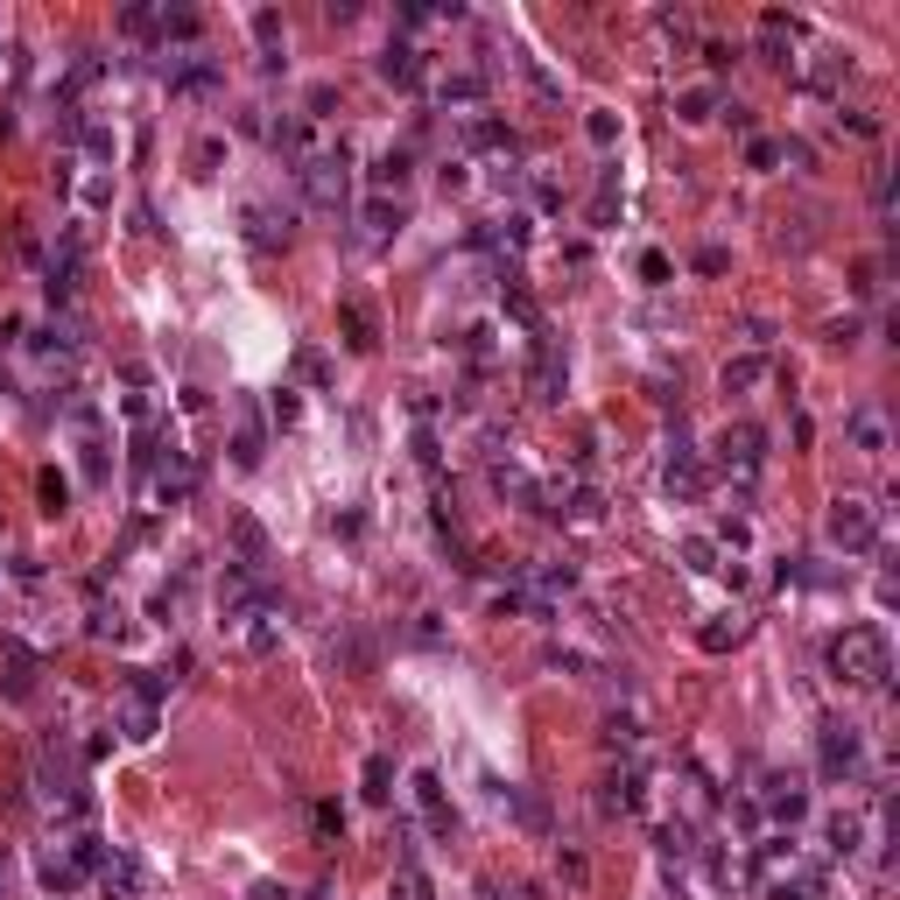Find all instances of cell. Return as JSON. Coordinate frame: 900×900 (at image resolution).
I'll use <instances>...</instances> for the list:
<instances>
[{
  "label": "cell",
  "mask_w": 900,
  "mask_h": 900,
  "mask_svg": "<svg viewBox=\"0 0 900 900\" xmlns=\"http://www.w3.org/2000/svg\"><path fill=\"white\" fill-rule=\"evenodd\" d=\"M851 444L858 451H866V457H887V415H879V409H851Z\"/></svg>",
  "instance_id": "cell-14"
},
{
  "label": "cell",
  "mask_w": 900,
  "mask_h": 900,
  "mask_svg": "<svg viewBox=\"0 0 900 900\" xmlns=\"http://www.w3.org/2000/svg\"><path fill=\"white\" fill-rule=\"evenodd\" d=\"M640 802H647V781H640V767H620V774L605 781V809H612V816H634Z\"/></svg>",
  "instance_id": "cell-13"
},
{
  "label": "cell",
  "mask_w": 900,
  "mask_h": 900,
  "mask_svg": "<svg viewBox=\"0 0 900 900\" xmlns=\"http://www.w3.org/2000/svg\"><path fill=\"white\" fill-rule=\"evenodd\" d=\"M697 493H703L697 451H682V444H676V457H668V500H697Z\"/></svg>",
  "instance_id": "cell-16"
},
{
  "label": "cell",
  "mask_w": 900,
  "mask_h": 900,
  "mask_svg": "<svg viewBox=\"0 0 900 900\" xmlns=\"http://www.w3.org/2000/svg\"><path fill=\"white\" fill-rule=\"evenodd\" d=\"M858 845H866V823H858V816H830V851L837 858H858Z\"/></svg>",
  "instance_id": "cell-30"
},
{
  "label": "cell",
  "mask_w": 900,
  "mask_h": 900,
  "mask_svg": "<svg viewBox=\"0 0 900 900\" xmlns=\"http://www.w3.org/2000/svg\"><path fill=\"white\" fill-rule=\"evenodd\" d=\"M415 802H423V823H430V837H444V845H451V830H457V816L444 809V781H436L430 767H423V774H415Z\"/></svg>",
  "instance_id": "cell-11"
},
{
  "label": "cell",
  "mask_w": 900,
  "mask_h": 900,
  "mask_svg": "<svg viewBox=\"0 0 900 900\" xmlns=\"http://www.w3.org/2000/svg\"><path fill=\"white\" fill-rule=\"evenodd\" d=\"M718 542H724V549H745V542H753V521H745V513H724V521H718Z\"/></svg>",
  "instance_id": "cell-42"
},
{
  "label": "cell",
  "mask_w": 900,
  "mask_h": 900,
  "mask_svg": "<svg viewBox=\"0 0 900 900\" xmlns=\"http://www.w3.org/2000/svg\"><path fill=\"white\" fill-rule=\"evenodd\" d=\"M296 415H303V401L282 388V394H275V423H282V430H296Z\"/></svg>",
  "instance_id": "cell-50"
},
{
  "label": "cell",
  "mask_w": 900,
  "mask_h": 900,
  "mask_svg": "<svg viewBox=\"0 0 900 900\" xmlns=\"http://www.w3.org/2000/svg\"><path fill=\"white\" fill-rule=\"evenodd\" d=\"M373 71H380L388 85H415V78H423V50H415L409 35H394V43L373 56Z\"/></svg>",
  "instance_id": "cell-9"
},
{
  "label": "cell",
  "mask_w": 900,
  "mask_h": 900,
  "mask_svg": "<svg viewBox=\"0 0 900 900\" xmlns=\"http://www.w3.org/2000/svg\"><path fill=\"white\" fill-rule=\"evenodd\" d=\"M584 134H591V148H612L620 141V113H584Z\"/></svg>",
  "instance_id": "cell-41"
},
{
  "label": "cell",
  "mask_w": 900,
  "mask_h": 900,
  "mask_svg": "<svg viewBox=\"0 0 900 900\" xmlns=\"http://www.w3.org/2000/svg\"><path fill=\"white\" fill-rule=\"evenodd\" d=\"M156 29H162V43H190L198 35V8H162Z\"/></svg>",
  "instance_id": "cell-31"
},
{
  "label": "cell",
  "mask_w": 900,
  "mask_h": 900,
  "mask_svg": "<svg viewBox=\"0 0 900 900\" xmlns=\"http://www.w3.org/2000/svg\"><path fill=\"white\" fill-rule=\"evenodd\" d=\"M823 879L816 872H795V879H774V900H816Z\"/></svg>",
  "instance_id": "cell-40"
},
{
  "label": "cell",
  "mask_w": 900,
  "mask_h": 900,
  "mask_svg": "<svg viewBox=\"0 0 900 900\" xmlns=\"http://www.w3.org/2000/svg\"><path fill=\"white\" fill-rule=\"evenodd\" d=\"M507 802H513V816H521L528 830H549V802L534 795V788H507Z\"/></svg>",
  "instance_id": "cell-32"
},
{
  "label": "cell",
  "mask_w": 900,
  "mask_h": 900,
  "mask_svg": "<svg viewBox=\"0 0 900 900\" xmlns=\"http://www.w3.org/2000/svg\"><path fill=\"white\" fill-rule=\"evenodd\" d=\"M240 634H246V647H254V655H275V647H282V612H275V599H267L261 612H246Z\"/></svg>",
  "instance_id": "cell-12"
},
{
  "label": "cell",
  "mask_w": 900,
  "mask_h": 900,
  "mask_svg": "<svg viewBox=\"0 0 900 900\" xmlns=\"http://www.w3.org/2000/svg\"><path fill=\"white\" fill-rule=\"evenodd\" d=\"M120 732H127L134 745H148V739H156V703H148V697H134L127 711H120Z\"/></svg>",
  "instance_id": "cell-28"
},
{
  "label": "cell",
  "mask_w": 900,
  "mask_h": 900,
  "mask_svg": "<svg viewBox=\"0 0 900 900\" xmlns=\"http://www.w3.org/2000/svg\"><path fill=\"white\" fill-rule=\"evenodd\" d=\"M367 233H373V240L401 233V198H380V190H373V198H367Z\"/></svg>",
  "instance_id": "cell-27"
},
{
  "label": "cell",
  "mask_w": 900,
  "mask_h": 900,
  "mask_svg": "<svg viewBox=\"0 0 900 900\" xmlns=\"http://www.w3.org/2000/svg\"><path fill=\"white\" fill-rule=\"evenodd\" d=\"M120 29H127V35H148V29H156V8H127Z\"/></svg>",
  "instance_id": "cell-51"
},
{
  "label": "cell",
  "mask_w": 900,
  "mask_h": 900,
  "mask_svg": "<svg viewBox=\"0 0 900 900\" xmlns=\"http://www.w3.org/2000/svg\"><path fill=\"white\" fill-rule=\"evenodd\" d=\"M718 465L739 478V486H753L760 465H767V436H760V423H732L718 436Z\"/></svg>",
  "instance_id": "cell-4"
},
{
  "label": "cell",
  "mask_w": 900,
  "mask_h": 900,
  "mask_svg": "<svg viewBox=\"0 0 900 900\" xmlns=\"http://www.w3.org/2000/svg\"><path fill=\"white\" fill-rule=\"evenodd\" d=\"M816 760H823V781H851L858 767H866V739H858V724L830 718L823 739H816Z\"/></svg>",
  "instance_id": "cell-3"
},
{
  "label": "cell",
  "mask_w": 900,
  "mask_h": 900,
  "mask_svg": "<svg viewBox=\"0 0 900 900\" xmlns=\"http://www.w3.org/2000/svg\"><path fill=\"white\" fill-rule=\"evenodd\" d=\"M35 647H22V640H0V697L8 703H35Z\"/></svg>",
  "instance_id": "cell-6"
},
{
  "label": "cell",
  "mask_w": 900,
  "mask_h": 900,
  "mask_svg": "<svg viewBox=\"0 0 900 900\" xmlns=\"http://www.w3.org/2000/svg\"><path fill=\"white\" fill-rule=\"evenodd\" d=\"M760 380H767V359L745 352V359H724V394H753Z\"/></svg>",
  "instance_id": "cell-20"
},
{
  "label": "cell",
  "mask_w": 900,
  "mask_h": 900,
  "mask_svg": "<svg viewBox=\"0 0 900 900\" xmlns=\"http://www.w3.org/2000/svg\"><path fill=\"white\" fill-rule=\"evenodd\" d=\"M303 190H310V204H324V212H338L345 204V148L338 156H303Z\"/></svg>",
  "instance_id": "cell-5"
},
{
  "label": "cell",
  "mask_w": 900,
  "mask_h": 900,
  "mask_svg": "<svg viewBox=\"0 0 900 900\" xmlns=\"http://www.w3.org/2000/svg\"><path fill=\"white\" fill-rule=\"evenodd\" d=\"M246 225H254V246H289V225H275V212H267V204H254V212H246Z\"/></svg>",
  "instance_id": "cell-33"
},
{
  "label": "cell",
  "mask_w": 900,
  "mask_h": 900,
  "mask_svg": "<svg viewBox=\"0 0 900 900\" xmlns=\"http://www.w3.org/2000/svg\"><path fill=\"white\" fill-rule=\"evenodd\" d=\"M190 486H198V472H190V457H162V472H156V500H183Z\"/></svg>",
  "instance_id": "cell-22"
},
{
  "label": "cell",
  "mask_w": 900,
  "mask_h": 900,
  "mask_svg": "<svg viewBox=\"0 0 900 900\" xmlns=\"http://www.w3.org/2000/svg\"><path fill=\"white\" fill-rule=\"evenodd\" d=\"M465 141H472V148H507V127H500V120H472Z\"/></svg>",
  "instance_id": "cell-43"
},
{
  "label": "cell",
  "mask_w": 900,
  "mask_h": 900,
  "mask_svg": "<svg viewBox=\"0 0 900 900\" xmlns=\"http://www.w3.org/2000/svg\"><path fill=\"white\" fill-rule=\"evenodd\" d=\"M436 99H444V106H478V99H486V78H478V71H451V78L436 85Z\"/></svg>",
  "instance_id": "cell-23"
},
{
  "label": "cell",
  "mask_w": 900,
  "mask_h": 900,
  "mask_svg": "<svg viewBox=\"0 0 900 900\" xmlns=\"http://www.w3.org/2000/svg\"><path fill=\"white\" fill-rule=\"evenodd\" d=\"M760 809H767L774 823H802L809 816V788H802L795 774H767L760 781Z\"/></svg>",
  "instance_id": "cell-7"
},
{
  "label": "cell",
  "mask_w": 900,
  "mask_h": 900,
  "mask_svg": "<svg viewBox=\"0 0 900 900\" xmlns=\"http://www.w3.org/2000/svg\"><path fill=\"white\" fill-rule=\"evenodd\" d=\"M823 534H830V549L858 557V549H872V542H879V507H872V500H858V493H837L830 513H823Z\"/></svg>",
  "instance_id": "cell-2"
},
{
  "label": "cell",
  "mask_w": 900,
  "mask_h": 900,
  "mask_svg": "<svg viewBox=\"0 0 900 900\" xmlns=\"http://www.w3.org/2000/svg\"><path fill=\"white\" fill-rule=\"evenodd\" d=\"M394 900H430V879L415 858H401V872H394Z\"/></svg>",
  "instance_id": "cell-35"
},
{
  "label": "cell",
  "mask_w": 900,
  "mask_h": 900,
  "mask_svg": "<svg viewBox=\"0 0 900 900\" xmlns=\"http://www.w3.org/2000/svg\"><path fill=\"white\" fill-rule=\"evenodd\" d=\"M655 851L668 858V866H689V858H697V830H689V823H661V830H655Z\"/></svg>",
  "instance_id": "cell-19"
},
{
  "label": "cell",
  "mask_w": 900,
  "mask_h": 900,
  "mask_svg": "<svg viewBox=\"0 0 900 900\" xmlns=\"http://www.w3.org/2000/svg\"><path fill=\"white\" fill-rule=\"evenodd\" d=\"M711 113H718V92H711V85H682V92H676V120L703 127V120H711Z\"/></svg>",
  "instance_id": "cell-21"
},
{
  "label": "cell",
  "mask_w": 900,
  "mask_h": 900,
  "mask_svg": "<svg viewBox=\"0 0 900 900\" xmlns=\"http://www.w3.org/2000/svg\"><path fill=\"white\" fill-rule=\"evenodd\" d=\"M697 275H724V246H703V254H697Z\"/></svg>",
  "instance_id": "cell-52"
},
{
  "label": "cell",
  "mask_w": 900,
  "mask_h": 900,
  "mask_svg": "<svg viewBox=\"0 0 900 900\" xmlns=\"http://www.w3.org/2000/svg\"><path fill=\"white\" fill-rule=\"evenodd\" d=\"M359 781H367V802H388V795H394V760L373 753L367 767H359Z\"/></svg>",
  "instance_id": "cell-29"
},
{
  "label": "cell",
  "mask_w": 900,
  "mask_h": 900,
  "mask_svg": "<svg viewBox=\"0 0 900 900\" xmlns=\"http://www.w3.org/2000/svg\"><path fill=\"white\" fill-rule=\"evenodd\" d=\"M261 457H267V430L254 423V409H240V436H233V465H240V472H254Z\"/></svg>",
  "instance_id": "cell-17"
},
{
  "label": "cell",
  "mask_w": 900,
  "mask_h": 900,
  "mask_svg": "<svg viewBox=\"0 0 900 900\" xmlns=\"http://www.w3.org/2000/svg\"><path fill=\"white\" fill-rule=\"evenodd\" d=\"M113 148H120V141H113V127H85V156L92 162H113Z\"/></svg>",
  "instance_id": "cell-46"
},
{
  "label": "cell",
  "mask_w": 900,
  "mask_h": 900,
  "mask_svg": "<svg viewBox=\"0 0 900 900\" xmlns=\"http://www.w3.org/2000/svg\"><path fill=\"white\" fill-rule=\"evenodd\" d=\"M697 640H703V655H724V647H739V620H711Z\"/></svg>",
  "instance_id": "cell-39"
},
{
  "label": "cell",
  "mask_w": 900,
  "mask_h": 900,
  "mask_svg": "<svg viewBox=\"0 0 900 900\" xmlns=\"http://www.w3.org/2000/svg\"><path fill=\"white\" fill-rule=\"evenodd\" d=\"M246 29H254L261 56H275V50H282V14H275V8H254V22H246Z\"/></svg>",
  "instance_id": "cell-34"
},
{
  "label": "cell",
  "mask_w": 900,
  "mask_h": 900,
  "mask_svg": "<svg viewBox=\"0 0 900 900\" xmlns=\"http://www.w3.org/2000/svg\"><path fill=\"white\" fill-rule=\"evenodd\" d=\"M528 388H534V401H557V394H563V359H557V345H549V338H534Z\"/></svg>",
  "instance_id": "cell-10"
},
{
  "label": "cell",
  "mask_w": 900,
  "mask_h": 900,
  "mask_svg": "<svg viewBox=\"0 0 900 900\" xmlns=\"http://www.w3.org/2000/svg\"><path fill=\"white\" fill-rule=\"evenodd\" d=\"M493 486H500L507 500H521V507H534V513H542V486H534V478H528L521 465H493Z\"/></svg>",
  "instance_id": "cell-18"
},
{
  "label": "cell",
  "mask_w": 900,
  "mask_h": 900,
  "mask_svg": "<svg viewBox=\"0 0 900 900\" xmlns=\"http://www.w3.org/2000/svg\"><path fill=\"white\" fill-rule=\"evenodd\" d=\"M99 887H106L113 900H134V893H141V866H134L127 851H113L106 866H99Z\"/></svg>",
  "instance_id": "cell-15"
},
{
  "label": "cell",
  "mask_w": 900,
  "mask_h": 900,
  "mask_svg": "<svg viewBox=\"0 0 900 900\" xmlns=\"http://www.w3.org/2000/svg\"><path fill=\"white\" fill-rule=\"evenodd\" d=\"M246 900H289V887H275V879H254V887H246Z\"/></svg>",
  "instance_id": "cell-54"
},
{
  "label": "cell",
  "mask_w": 900,
  "mask_h": 900,
  "mask_svg": "<svg viewBox=\"0 0 900 900\" xmlns=\"http://www.w3.org/2000/svg\"><path fill=\"white\" fill-rule=\"evenodd\" d=\"M296 373H303V380H317V388H324V380H331V359H324V352H303V359H296Z\"/></svg>",
  "instance_id": "cell-48"
},
{
  "label": "cell",
  "mask_w": 900,
  "mask_h": 900,
  "mask_svg": "<svg viewBox=\"0 0 900 900\" xmlns=\"http://www.w3.org/2000/svg\"><path fill=\"white\" fill-rule=\"evenodd\" d=\"M0 900H8V866H0Z\"/></svg>",
  "instance_id": "cell-55"
},
{
  "label": "cell",
  "mask_w": 900,
  "mask_h": 900,
  "mask_svg": "<svg viewBox=\"0 0 900 900\" xmlns=\"http://www.w3.org/2000/svg\"><path fill=\"white\" fill-rule=\"evenodd\" d=\"M401 183H409V148H388V156L373 162V190H380V198H394Z\"/></svg>",
  "instance_id": "cell-24"
},
{
  "label": "cell",
  "mask_w": 900,
  "mask_h": 900,
  "mask_svg": "<svg viewBox=\"0 0 900 900\" xmlns=\"http://www.w3.org/2000/svg\"><path fill=\"white\" fill-rule=\"evenodd\" d=\"M85 626H92V634H99V640H106V634H120V605L92 599V620H85Z\"/></svg>",
  "instance_id": "cell-44"
},
{
  "label": "cell",
  "mask_w": 900,
  "mask_h": 900,
  "mask_svg": "<svg viewBox=\"0 0 900 900\" xmlns=\"http://www.w3.org/2000/svg\"><path fill=\"white\" fill-rule=\"evenodd\" d=\"M78 879H85V866H78L71 851H50V858H43V887H50V893H71Z\"/></svg>",
  "instance_id": "cell-25"
},
{
  "label": "cell",
  "mask_w": 900,
  "mask_h": 900,
  "mask_svg": "<svg viewBox=\"0 0 900 900\" xmlns=\"http://www.w3.org/2000/svg\"><path fill=\"white\" fill-rule=\"evenodd\" d=\"M169 92H177V99H212L219 92V64L212 56H183V64L169 71Z\"/></svg>",
  "instance_id": "cell-8"
},
{
  "label": "cell",
  "mask_w": 900,
  "mask_h": 900,
  "mask_svg": "<svg viewBox=\"0 0 900 900\" xmlns=\"http://www.w3.org/2000/svg\"><path fill=\"white\" fill-rule=\"evenodd\" d=\"M640 282H655V289L668 282V254H661V246H647V254H640Z\"/></svg>",
  "instance_id": "cell-47"
},
{
  "label": "cell",
  "mask_w": 900,
  "mask_h": 900,
  "mask_svg": "<svg viewBox=\"0 0 900 900\" xmlns=\"http://www.w3.org/2000/svg\"><path fill=\"white\" fill-rule=\"evenodd\" d=\"M338 324H345V345H352V352H373V317H367V303H345Z\"/></svg>",
  "instance_id": "cell-26"
},
{
  "label": "cell",
  "mask_w": 900,
  "mask_h": 900,
  "mask_svg": "<svg viewBox=\"0 0 900 900\" xmlns=\"http://www.w3.org/2000/svg\"><path fill=\"white\" fill-rule=\"evenodd\" d=\"M682 563L697 570V578H711V570H718V542H703V534H689V542H682Z\"/></svg>",
  "instance_id": "cell-38"
},
{
  "label": "cell",
  "mask_w": 900,
  "mask_h": 900,
  "mask_svg": "<svg viewBox=\"0 0 900 900\" xmlns=\"http://www.w3.org/2000/svg\"><path fill=\"white\" fill-rule=\"evenodd\" d=\"M830 676L845 682V689H887L893 676V640H887V626H845V634L830 640Z\"/></svg>",
  "instance_id": "cell-1"
},
{
  "label": "cell",
  "mask_w": 900,
  "mask_h": 900,
  "mask_svg": "<svg viewBox=\"0 0 900 900\" xmlns=\"http://www.w3.org/2000/svg\"><path fill=\"white\" fill-rule=\"evenodd\" d=\"M219 156H225V141H219V134H198V141H190V169H198V177H212V169H219Z\"/></svg>",
  "instance_id": "cell-37"
},
{
  "label": "cell",
  "mask_w": 900,
  "mask_h": 900,
  "mask_svg": "<svg viewBox=\"0 0 900 900\" xmlns=\"http://www.w3.org/2000/svg\"><path fill=\"white\" fill-rule=\"evenodd\" d=\"M35 493H43V513H64L71 507V478L64 472H43V478H35Z\"/></svg>",
  "instance_id": "cell-36"
},
{
  "label": "cell",
  "mask_w": 900,
  "mask_h": 900,
  "mask_svg": "<svg viewBox=\"0 0 900 900\" xmlns=\"http://www.w3.org/2000/svg\"><path fill=\"white\" fill-rule=\"evenodd\" d=\"M745 162H753V169H774V162H781V141H767V134H753V141H745Z\"/></svg>",
  "instance_id": "cell-45"
},
{
  "label": "cell",
  "mask_w": 900,
  "mask_h": 900,
  "mask_svg": "<svg viewBox=\"0 0 900 900\" xmlns=\"http://www.w3.org/2000/svg\"><path fill=\"white\" fill-rule=\"evenodd\" d=\"M317 830H324V837H338V830H345V809H331V802H324V809H317Z\"/></svg>",
  "instance_id": "cell-53"
},
{
  "label": "cell",
  "mask_w": 900,
  "mask_h": 900,
  "mask_svg": "<svg viewBox=\"0 0 900 900\" xmlns=\"http://www.w3.org/2000/svg\"><path fill=\"white\" fill-rule=\"evenodd\" d=\"M599 513H605L599 493H578V500H570V521H599Z\"/></svg>",
  "instance_id": "cell-49"
}]
</instances>
